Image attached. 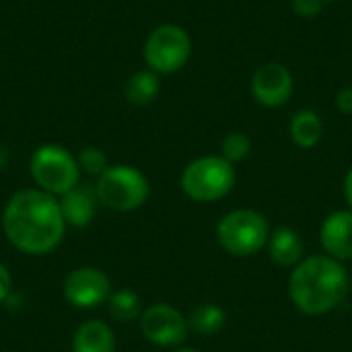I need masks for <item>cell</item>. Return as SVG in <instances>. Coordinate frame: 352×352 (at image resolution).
Here are the masks:
<instances>
[{
  "mask_svg": "<svg viewBox=\"0 0 352 352\" xmlns=\"http://www.w3.org/2000/svg\"><path fill=\"white\" fill-rule=\"evenodd\" d=\"M351 291H352V276H351Z\"/></svg>",
  "mask_w": 352,
  "mask_h": 352,
  "instance_id": "83f0119b",
  "label": "cell"
},
{
  "mask_svg": "<svg viewBox=\"0 0 352 352\" xmlns=\"http://www.w3.org/2000/svg\"><path fill=\"white\" fill-rule=\"evenodd\" d=\"M29 171L39 190L52 196H64L78 186L80 167L76 157L60 144L39 146L29 161Z\"/></svg>",
  "mask_w": 352,
  "mask_h": 352,
  "instance_id": "5b68a950",
  "label": "cell"
},
{
  "mask_svg": "<svg viewBox=\"0 0 352 352\" xmlns=\"http://www.w3.org/2000/svg\"><path fill=\"white\" fill-rule=\"evenodd\" d=\"M320 241L326 256L338 262L352 260V210L328 214L320 229Z\"/></svg>",
  "mask_w": 352,
  "mask_h": 352,
  "instance_id": "8fae6325",
  "label": "cell"
},
{
  "mask_svg": "<svg viewBox=\"0 0 352 352\" xmlns=\"http://www.w3.org/2000/svg\"><path fill=\"white\" fill-rule=\"evenodd\" d=\"M173 352H200V351H196V349H186V346H184V349H175Z\"/></svg>",
  "mask_w": 352,
  "mask_h": 352,
  "instance_id": "484cf974",
  "label": "cell"
},
{
  "mask_svg": "<svg viewBox=\"0 0 352 352\" xmlns=\"http://www.w3.org/2000/svg\"><path fill=\"white\" fill-rule=\"evenodd\" d=\"M2 229L19 252L29 256L50 254L60 245L66 231L60 200L43 190H23L6 202Z\"/></svg>",
  "mask_w": 352,
  "mask_h": 352,
  "instance_id": "6da1fadb",
  "label": "cell"
},
{
  "mask_svg": "<svg viewBox=\"0 0 352 352\" xmlns=\"http://www.w3.org/2000/svg\"><path fill=\"white\" fill-rule=\"evenodd\" d=\"M64 297L72 307L93 309L111 297V283L105 272L93 266L72 270L64 280Z\"/></svg>",
  "mask_w": 352,
  "mask_h": 352,
  "instance_id": "9c48e42d",
  "label": "cell"
},
{
  "mask_svg": "<svg viewBox=\"0 0 352 352\" xmlns=\"http://www.w3.org/2000/svg\"><path fill=\"white\" fill-rule=\"evenodd\" d=\"M107 303H109V314L118 322H132V320H140V316H142L140 297L130 289L116 291L107 299Z\"/></svg>",
  "mask_w": 352,
  "mask_h": 352,
  "instance_id": "ac0fdd59",
  "label": "cell"
},
{
  "mask_svg": "<svg viewBox=\"0 0 352 352\" xmlns=\"http://www.w3.org/2000/svg\"><path fill=\"white\" fill-rule=\"evenodd\" d=\"M324 0H293V10L303 19H314L322 12Z\"/></svg>",
  "mask_w": 352,
  "mask_h": 352,
  "instance_id": "44dd1931",
  "label": "cell"
},
{
  "mask_svg": "<svg viewBox=\"0 0 352 352\" xmlns=\"http://www.w3.org/2000/svg\"><path fill=\"white\" fill-rule=\"evenodd\" d=\"M250 153H252V138L245 132H231L225 136L221 144V155L233 165L245 161Z\"/></svg>",
  "mask_w": 352,
  "mask_h": 352,
  "instance_id": "d6986e66",
  "label": "cell"
},
{
  "mask_svg": "<svg viewBox=\"0 0 352 352\" xmlns=\"http://www.w3.org/2000/svg\"><path fill=\"white\" fill-rule=\"evenodd\" d=\"M10 289H12L10 274H8L6 266H4V264H0V303L10 295Z\"/></svg>",
  "mask_w": 352,
  "mask_h": 352,
  "instance_id": "603a6c76",
  "label": "cell"
},
{
  "mask_svg": "<svg viewBox=\"0 0 352 352\" xmlns=\"http://www.w3.org/2000/svg\"><path fill=\"white\" fill-rule=\"evenodd\" d=\"M328 2H336V0H324V4H328Z\"/></svg>",
  "mask_w": 352,
  "mask_h": 352,
  "instance_id": "4316f807",
  "label": "cell"
},
{
  "mask_svg": "<svg viewBox=\"0 0 352 352\" xmlns=\"http://www.w3.org/2000/svg\"><path fill=\"white\" fill-rule=\"evenodd\" d=\"M161 91V80H159V74L151 68H144V70H138L134 72L126 85H124V97L132 103V105H148L157 99Z\"/></svg>",
  "mask_w": 352,
  "mask_h": 352,
  "instance_id": "2e32d148",
  "label": "cell"
},
{
  "mask_svg": "<svg viewBox=\"0 0 352 352\" xmlns=\"http://www.w3.org/2000/svg\"><path fill=\"white\" fill-rule=\"evenodd\" d=\"M6 161H8V153H6L4 146H0V171L6 167Z\"/></svg>",
  "mask_w": 352,
  "mask_h": 352,
  "instance_id": "d4e9b609",
  "label": "cell"
},
{
  "mask_svg": "<svg viewBox=\"0 0 352 352\" xmlns=\"http://www.w3.org/2000/svg\"><path fill=\"white\" fill-rule=\"evenodd\" d=\"M72 352H116L113 330L99 320L85 322L74 332Z\"/></svg>",
  "mask_w": 352,
  "mask_h": 352,
  "instance_id": "5bb4252c",
  "label": "cell"
},
{
  "mask_svg": "<svg viewBox=\"0 0 352 352\" xmlns=\"http://www.w3.org/2000/svg\"><path fill=\"white\" fill-rule=\"evenodd\" d=\"M266 250H268L270 260L283 268H295L305 258L303 256L305 248H303L301 235L291 227H276L270 233Z\"/></svg>",
  "mask_w": 352,
  "mask_h": 352,
  "instance_id": "4fadbf2b",
  "label": "cell"
},
{
  "mask_svg": "<svg viewBox=\"0 0 352 352\" xmlns=\"http://www.w3.org/2000/svg\"><path fill=\"white\" fill-rule=\"evenodd\" d=\"M293 74L280 62H264L252 76V95L264 107H280L293 95Z\"/></svg>",
  "mask_w": 352,
  "mask_h": 352,
  "instance_id": "30bf717a",
  "label": "cell"
},
{
  "mask_svg": "<svg viewBox=\"0 0 352 352\" xmlns=\"http://www.w3.org/2000/svg\"><path fill=\"white\" fill-rule=\"evenodd\" d=\"M289 134L299 148H314L324 136V122L314 109H299L291 118Z\"/></svg>",
  "mask_w": 352,
  "mask_h": 352,
  "instance_id": "9a60e30c",
  "label": "cell"
},
{
  "mask_svg": "<svg viewBox=\"0 0 352 352\" xmlns=\"http://www.w3.org/2000/svg\"><path fill=\"white\" fill-rule=\"evenodd\" d=\"M336 109L344 116H352V87H344L336 95Z\"/></svg>",
  "mask_w": 352,
  "mask_h": 352,
  "instance_id": "7402d4cb",
  "label": "cell"
},
{
  "mask_svg": "<svg viewBox=\"0 0 352 352\" xmlns=\"http://www.w3.org/2000/svg\"><path fill=\"white\" fill-rule=\"evenodd\" d=\"M349 291L351 274L344 262L326 254L303 258L289 278V297L305 316H326L334 311Z\"/></svg>",
  "mask_w": 352,
  "mask_h": 352,
  "instance_id": "7a4b0ae2",
  "label": "cell"
},
{
  "mask_svg": "<svg viewBox=\"0 0 352 352\" xmlns=\"http://www.w3.org/2000/svg\"><path fill=\"white\" fill-rule=\"evenodd\" d=\"M344 198H346V202H349L352 210V167L349 169L346 177H344Z\"/></svg>",
  "mask_w": 352,
  "mask_h": 352,
  "instance_id": "cb8c5ba5",
  "label": "cell"
},
{
  "mask_svg": "<svg viewBox=\"0 0 352 352\" xmlns=\"http://www.w3.org/2000/svg\"><path fill=\"white\" fill-rule=\"evenodd\" d=\"M95 192L103 206L118 212H130L146 202L151 186L140 169L130 165H113L99 175Z\"/></svg>",
  "mask_w": 352,
  "mask_h": 352,
  "instance_id": "8992f818",
  "label": "cell"
},
{
  "mask_svg": "<svg viewBox=\"0 0 352 352\" xmlns=\"http://www.w3.org/2000/svg\"><path fill=\"white\" fill-rule=\"evenodd\" d=\"M144 62L157 74L182 70L192 56V37L182 25L165 23L151 31L144 41Z\"/></svg>",
  "mask_w": 352,
  "mask_h": 352,
  "instance_id": "52a82bcc",
  "label": "cell"
},
{
  "mask_svg": "<svg viewBox=\"0 0 352 352\" xmlns=\"http://www.w3.org/2000/svg\"><path fill=\"white\" fill-rule=\"evenodd\" d=\"M142 336L157 346H179L186 342L190 326L188 318L171 305L157 303L142 311L140 316Z\"/></svg>",
  "mask_w": 352,
  "mask_h": 352,
  "instance_id": "ba28073f",
  "label": "cell"
},
{
  "mask_svg": "<svg viewBox=\"0 0 352 352\" xmlns=\"http://www.w3.org/2000/svg\"><path fill=\"white\" fill-rule=\"evenodd\" d=\"M237 182L235 165L229 163L223 155L198 157L186 165L182 173V190L194 202H217L223 200Z\"/></svg>",
  "mask_w": 352,
  "mask_h": 352,
  "instance_id": "277c9868",
  "label": "cell"
},
{
  "mask_svg": "<svg viewBox=\"0 0 352 352\" xmlns=\"http://www.w3.org/2000/svg\"><path fill=\"white\" fill-rule=\"evenodd\" d=\"M268 219L254 208H237L227 212L217 225L219 245L235 258H252L260 254L270 239Z\"/></svg>",
  "mask_w": 352,
  "mask_h": 352,
  "instance_id": "3957f363",
  "label": "cell"
},
{
  "mask_svg": "<svg viewBox=\"0 0 352 352\" xmlns=\"http://www.w3.org/2000/svg\"><path fill=\"white\" fill-rule=\"evenodd\" d=\"M97 192L87 186H76L74 190L66 192L60 200V210L64 214L66 225L82 229L89 227L95 219V206H97Z\"/></svg>",
  "mask_w": 352,
  "mask_h": 352,
  "instance_id": "7c38bea8",
  "label": "cell"
},
{
  "mask_svg": "<svg viewBox=\"0 0 352 352\" xmlns=\"http://www.w3.org/2000/svg\"><path fill=\"white\" fill-rule=\"evenodd\" d=\"M225 324H227V314L217 303H202L188 318L190 332L198 336H206V338L217 336L225 328Z\"/></svg>",
  "mask_w": 352,
  "mask_h": 352,
  "instance_id": "e0dca14e",
  "label": "cell"
},
{
  "mask_svg": "<svg viewBox=\"0 0 352 352\" xmlns=\"http://www.w3.org/2000/svg\"><path fill=\"white\" fill-rule=\"evenodd\" d=\"M76 161H78V167L85 173H89V175H101L109 167L107 155L99 146H85V148H80Z\"/></svg>",
  "mask_w": 352,
  "mask_h": 352,
  "instance_id": "ffe728a7",
  "label": "cell"
}]
</instances>
